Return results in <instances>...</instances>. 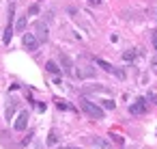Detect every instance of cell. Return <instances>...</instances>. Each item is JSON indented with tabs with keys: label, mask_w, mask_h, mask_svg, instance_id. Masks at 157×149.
<instances>
[{
	"label": "cell",
	"mask_w": 157,
	"mask_h": 149,
	"mask_svg": "<svg viewBox=\"0 0 157 149\" xmlns=\"http://www.w3.org/2000/svg\"><path fill=\"white\" fill-rule=\"evenodd\" d=\"M80 108H82V112L84 115H88L90 119H103V110H101V106H97L95 102H90V99H86V97H82L80 99Z\"/></svg>",
	"instance_id": "cell-1"
},
{
	"label": "cell",
	"mask_w": 157,
	"mask_h": 149,
	"mask_svg": "<svg viewBox=\"0 0 157 149\" xmlns=\"http://www.w3.org/2000/svg\"><path fill=\"white\" fill-rule=\"evenodd\" d=\"M22 43H24V48L26 50H30V52H35L37 48H39V39H37V35L35 33H24V37H22Z\"/></svg>",
	"instance_id": "cell-2"
},
{
	"label": "cell",
	"mask_w": 157,
	"mask_h": 149,
	"mask_svg": "<svg viewBox=\"0 0 157 149\" xmlns=\"http://www.w3.org/2000/svg\"><path fill=\"white\" fill-rule=\"evenodd\" d=\"M33 30H35V35H37V39L41 41V43H45L48 41V26H45V22H35V26H33Z\"/></svg>",
	"instance_id": "cell-3"
},
{
	"label": "cell",
	"mask_w": 157,
	"mask_h": 149,
	"mask_svg": "<svg viewBox=\"0 0 157 149\" xmlns=\"http://www.w3.org/2000/svg\"><path fill=\"white\" fill-rule=\"evenodd\" d=\"M28 119H30V115H28V110H22V112L17 115V119H15V123H13V127H15L17 132H24V130L28 127Z\"/></svg>",
	"instance_id": "cell-4"
},
{
	"label": "cell",
	"mask_w": 157,
	"mask_h": 149,
	"mask_svg": "<svg viewBox=\"0 0 157 149\" xmlns=\"http://www.w3.org/2000/svg\"><path fill=\"white\" fill-rule=\"evenodd\" d=\"M148 110V106H146V99H142V97H138L131 106H129V112L131 115H144Z\"/></svg>",
	"instance_id": "cell-5"
},
{
	"label": "cell",
	"mask_w": 157,
	"mask_h": 149,
	"mask_svg": "<svg viewBox=\"0 0 157 149\" xmlns=\"http://www.w3.org/2000/svg\"><path fill=\"white\" fill-rule=\"evenodd\" d=\"M75 76H78V78H93V76H95V69H93L90 65H78Z\"/></svg>",
	"instance_id": "cell-6"
},
{
	"label": "cell",
	"mask_w": 157,
	"mask_h": 149,
	"mask_svg": "<svg viewBox=\"0 0 157 149\" xmlns=\"http://www.w3.org/2000/svg\"><path fill=\"white\" fill-rule=\"evenodd\" d=\"M97 65H99L101 69H105L108 74H116L118 78H123V71H118V69H114V67H112L110 63H105V61H101V58H97Z\"/></svg>",
	"instance_id": "cell-7"
},
{
	"label": "cell",
	"mask_w": 157,
	"mask_h": 149,
	"mask_svg": "<svg viewBox=\"0 0 157 149\" xmlns=\"http://www.w3.org/2000/svg\"><path fill=\"white\" fill-rule=\"evenodd\" d=\"M11 37H13V22H9V26H7V30H5V37H2V41L9 46V43H11Z\"/></svg>",
	"instance_id": "cell-8"
},
{
	"label": "cell",
	"mask_w": 157,
	"mask_h": 149,
	"mask_svg": "<svg viewBox=\"0 0 157 149\" xmlns=\"http://www.w3.org/2000/svg\"><path fill=\"white\" fill-rule=\"evenodd\" d=\"M45 69H48L50 74H54V76H58V74H60V67H58L54 61H48V63H45Z\"/></svg>",
	"instance_id": "cell-9"
},
{
	"label": "cell",
	"mask_w": 157,
	"mask_h": 149,
	"mask_svg": "<svg viewBox=\"0 0 157 149\" xmlns=\"http://www.w3.org/2000/svg\"><path fill=\"white\" fill-rule=\"evenodd\" d=\"M26 20H28V18H26V15H22V18L15 22V30H17V33H24V28H26Z\"/></svg>",
	"instance_id": "cell-10"
},
{
	"label": "cell",
	"mask_w": 157,
	"mask_h": 149,
	"mask_svg": "<svg viewBox=\"0 0 157 149\" xmlns=\"http://www.w3.org/2000/svg\"><path fill=\"white\" fill-rule=\"evenodd\" d=\"M60 61H63V69H65L67 74H73V69H71V61H69V58H67L65 54L60 56Z\"/></svg>",
	"instance_id": "cell-11"
},
{
	"label": "cell",
	"mask_w": 157,
	"mask_h": 149,
	"mask_svg": "<svg viewBox=\"0 0 157 149\" xmlns=\"http://www.w3.org/2000/svg\"><path fill=\"white\" fill-rule=\"evenodd\" d=\"M90 143H93L95 147H101V149H110V145H108L105 140H101V138H95V136H93V138H90Z\"/></svg>",
	"instance_id": "cell-12"
},
{
	"label": "cell",
	"mask_w": 157,
	"mask_h": 149,
	"mask_svg": "<svg viewBox=\"0 0 157 149\" xmlns=\"http://www.w3.org/2000/svg\"><path fill=\"white\" fill-rule=\"evenodd\" d=\"M136 54H138L136 50H127V52H123V61H127V63H129V61H133V58H136Z\"/></svg>",
	"instance_id": "cell-13"
},
{
	"label": "cell",
	"mask_w": 157,
	"mask_h": 149,
	"mask_svg": "<svg viewBox=\"0 0 157 149\" xmlns=\"http://www.w3.org/2000/svg\"><path fill=\"white\" fill-rule=\"evenodd\" d=\"M15 106H17V102H13V99L7 104V119H11V117H13V110H15Z\"/></svg>",
	"instance_id": "cell-14"
},
{
	"label": "cell",
	"mask_w": 157,
	"mask_h": 149,
	"mask_svg": "<svg viewBox=\"0 0 157 149\" xmlns=\"http://www.w3.org/2000/svg\"><path fill=\"white\" fill-rule=\"evenodd\" d=\"M58 143V134L56 132H50V136H48V145L52 147V145H56Z\"/></svg>",
	"instance_id": "cell-15"
},
{
	"label": "cell",
	"mask_w": 157,
	"mask_h": 149,
	"mask_svg": "<svg viewBox=\"0 0 157 149\" xmlns=\"http://www.w3.org/2000/svg\"><path fill=\"white\" fill-rule=\"evenodd\" d=\"M114 106H116V104H114L112 99H103V108H108V110H112Z\"/></svg>",
	"instance_id": "cell-16"
},
{
	"label": "cell",
	"mask_w": 157,
	"mask_h": 149,
	"mask_svg": "<svg viewBox=\"0 0 157 149\" xmlns=\"http://www.w3.org/2000/svg\"><path fill=\"white\" fill-rule=\"evenodd\" d=\"M56 106H58V108H63V110H65V108H67V110L71 108V106H69V104H65L63 99H56Z\"/></svg>",
	"instance_id": "cell-17"
},
{
	"label": "cell",
	"mask_w": 157,
	"mask_h": 149,
	"mask_svg": "<svg viewBox=\"0 0 157 149\" xmlns=\"http://www.w3.org/2000/svg\"><path fill=\"white\" fill-rule=\"evenodd\" d=\"M110 136H112V140H114V143H118V145H123V138H121L118 134H110Z\"/></svg>",
	"instance_id": "cell-18"
},
{
	"label": "cell",
	"mask_w": 157,
	"mask_h": 149,
	"mask_svg": "<svg viewBox=\"0 0 157 149\" xmlns=\"http://www.w3.org/2000/svg\"><path fill=\"white\" fill-rule=\"evenodd\" d=\"M28 13H30V15H35V13H39V7H37V5H33V7L28 9Z\"/></svg>",
	"instance_id": "cell-19"
},
{
	"label": "cell",
	"mask_w": 157,
	"mask_h": 149,
	"mask_svg": "<svg viewBox=\"0 0 157 149\" xmlns=\"http://www.w3.org/2000/svg\"><path fill=\"white\" fill-rule=\"evenodd\" d=\"M153 48L157 50V30H153Z\"/></svg>",
	"instance_id": "cell-20"
},
{
	"label": "cell",
	"mask_w": 157,
	"mask_h": 149,
	"mask_svg": "<svg viewBox=\"0 0 157 149\" xmlns=\"http://www.w3.org/2000/svg\"><path fill=\"white\" fill-rule=\"evenodd\" d=\"M88 5L90 7H97V5H101V0H88Z\"/></svg>",
	"instance_id": "cell-21"
},
{
	"label": "cell",
	"mask_w": 157,
	"mask_h": 149,
	"mask_svg": "<svg viewBox=\"0 0 157 149\" xmlns=\"http://www.w3.org/2000/svg\"><path fill=\"white\" fill-rule=\"evenodd\" d=\"M60 149H80V147H60Z\"/></svg>",
	"instance_id": "cell-22"
}]
</instances>
